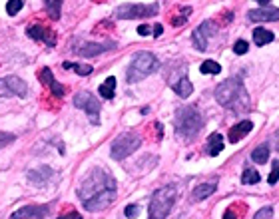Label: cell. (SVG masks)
I'll return each instance as SVG.
<instances>
[{"instance_id": "cell-15", "label": "cell", "mask_w": 279, "mask_h": 219, "mask_svg": "<svg viewBox=\"0 0 279 219\" xmlns=\"http://www.w3.org/2000/svg\"><path fill=\"white\" fill-rule=\"evenodd\" d=\"M40 82L46 86L54 96H58V98H62L66 92H68V90H66V86H62V84H58V82H56V78H54V74H52L50 68H42V72H40Z\"/></svg>"}, {"instance_id": "cell-6", "label": "cell", "mask_w": 279, "mask_h": 219, "mask_svg": "<svg viewBox=\"0 0 279 219\" xmlns=\"http://www.w3.org/2000/svg\"><path fill=\"white\" fill-rule=\"evenodd\" d=\"M140 146H142V140H140L138 134L128 132V134H122V136H118L116 140H114L110 153H112V158H114L116 162H122V160H126L128 155H132Z\"/></svg>"}, {"instance_id": "cell-11", "label": "cell", "mask_w": 279, "mask_h": 219, "mask_svg": "<svg viewBox=\"0 0 279 219\" xmlns=\"http://www.w3.org/2000/svg\"><path fill=\"white\" fill-rule=\"evenodd\" d=\"M26 34H28L32 40L44 42L48 48H54V46H56V34L52 32V28H46L44 24H30L26 28Z\"/></svg>"}, {"instance_id": "cell-25", "label": "cell", "mask_w": 279, "mask_h": 219, "mask_svg": "<svg viewBox=\"0 0 279 219\" xmlns=\"http://www.w3.org/2000/svg\"><path fill=\"white\" fill-rule=\"evenodd\" d=\"M62 68H64V70H74V72L80 74V76H88V74H92V66H90V64H74V62H64V64H62Z\"/></svg>"}, {"instance_id": "cell-28", "label": "cell", "mask_w": 279, "mask_h": 219, "mask_svg": "<svg viewBox=\"0 0 279 219\" xmlns=\"http://www.w3.org/2000/svg\"><path fill=\"white\" fill-rule=\"evenodd\" d=\"M200 72L202 74H219L221 72V66L213 60H206L202 66H200Z\"/></svg>"}, {"instance_id": "cell-13", "label": "cell", "mask_w": 279, "mask_h": 219, "mask_svg": "<svg viewBox=\"0 0 279 219\" xmlns=\"http://www.w3.org/2000/svg\"><path fill=\"white\" fill-rule=\"evenodd\" d=\"M116 199V190H110V192H104L102 195H98V197H94L90 201H84L82 205H84V209L86 211H102V209H106L108 205H112V201Z\"/></svg>"}, {"instance_id": "cell-2", "label": "cell", "mask_w": 279, "mask_h": 219, "mask_svg": "<svg viewBox=\"0 0 279 219\" xmlns=\"http://www.w3.org/2000/svg\"><path fill=\"white\" fill-rule=\"evenodd\" d=\"M116 179L112 175H108L106 170H92V173L80 183L78 187V197L84 201H90L94 197L102 195L104 192H110V190H116Z\"/></svg>"}, {"instance_id": "cell-16", "label": "cell", "mask_w": 279, "mask_h": 219, "mask_svg": "<svg viewBox=\"0 0 279 219\" xmlns=\"http://www.w3.org/2000/svg\"><path fill=\"white\" fill-rule=\"evenodd\" d=\"M247 18L252 22H277L279 10L277 8H256V10H249Z\"/></svg>"}, {"instance_id": "cell-20", "label": "cell", "mask_w": 279, "mask_h": 219, "mask_svg": "<svg viewBox=\"0 0 279 219\" xmlns=\"http://www.w3.org/2000/svg\"><path fill=\"white\" fill-rule=\"evenodd\" d=\"M275 40V34L271 30H265V28H256L254 30V42L257 46H265V44H271Z\"/></svg>"}, {"instance_id": "cell-33", "label": "cell", "mask_w": 279, "mask_h": 219, "mask_svg": "<svg viewBox=\"0 0 279 219\" xmlns=\"http://www.w3.org/2000/svg\"><path fill=\"white\" fill-rule=\"evenodd\" d=\"M273 217V209L271 207H263L256 213V219H271Z\"/></svg>"}, {"instance_id": "cell-5", "label": "cell", "mask_w": 279, "mask_h": 219, "mask_svg": "<svg viewBox=\"0 0 279 219\" xmlns=\"http://www.w3.org/2000/svg\"><path fill=\"white\" fill-rule=\"evenodd\" d=\"M158 68H160V60H158L152 52H146V50L136 52V54L132 56V64H130V68H128V82H130V84L140 82V80H144L146 76L154 74Z\"/></svg>"}, {"instance_id": "cell-8", "label": "cell", "mask_w": 279, "mask_h": 219, "mask_svg": "<svg viewBox=\"0 0 279 219\" xmlns=\"http://www.w3.org/2000/svg\"><path fill=\"white\" fill-rule=\"evenodd\" d=\"M74 106L80 108V110H84L94 126L100 122V102H98V98L92 96L90 92H78V94L74 96Z\"/></svg>"}, {"instance_id": "cell-31", "label": "cell", "mask_w": 279, "mask_h": 219, "mask_svg": "<svg viewBox=\"0 0 279 219\" xmlns=\"http://www.w3.org/2000/svg\"><path fill=\"white\" fill-rule=\"evenodd\" d=\"M247 50H249V44H247L245 40H237V42H235V46H233V52H235L237 56H241V54H245Z\"/></svg>"}, {"instance_id": "cell-9", "label": "cell", "mask_w": 279, "mask_h": 219, "mask_svg": "<svg viewBox=\"0 0 279 219\" xmlns=\"http://www.w3.org/2000/svg\"><path fill=\"white\" fill-rule=\"evenodd\" d=\"M28 94V86L22 78L18 76H6L0 80V98L20 96L24 98Z\"/></svg>"}, {"instance_id": "cell-12", "label": "cell", "mask_w": 279, "mask_h": 219, "mask_svg": "<svg viewBox=\"0 0 279 219\" xmlns=\"http://www.w3.org/2000/svg\"><path fill=\"white\" fill-rule=\"evenodd\" d=\"M116 48V42H104V44H98V42H84V44H78L74 46V52L78 56H84V58H94L102 52H110V50Z\"/></svg>"}, {"instance_id": "cell-34", "label": "cell", "mask_w": 279, "mask_h": 219, "mask_svg": "<svg viewBox=\"0 0 279 219\" xmlns=\"http://www.w3.org/2000/svg\"><path fill=\"white\" fill-rule=\"evenodd\" d=\"M182 12H184L182 16H178V18H174V20H172V22H174V24H176V26H182V24H184V22H186V20H187V16L191 14V8H184Z\"/></svg>"}, {"instance_id": "cell-17", "label": "cell", "mask_w": 279, "mask_h": 219, "mask_svg": "<svg viewBox=\"0 0 279 219\" xmlns=\"http://www.w3.org/2000/svg\"><path fill=\"white\" fill-rule=\"evenodd\" d=\"M252 130H254V123L249 122V120H243V122L235 123V126L230 128V132H228V140H230L232 144H237V142L243 140Z\"/></svg>"}, {"instance_id": "cell-14", "label": "cell", "mask_w": 279, "mask_h": 219, "mask_svg": "<svg viewBox=\"0 0 279 219\" xmlns=\"http://www.w3.org/2000/svg\"><path fill=\"white\" fill-rule=\"evenodd\" d=\"M48 213L46 205H26L22 209L14 211L10 219H44Z\"/></svg>"}, {"instance_id": "cell-19", "label": "cell", "mask_w": 279, "mask_h": 219, "mask_svg": "<svg viewBox=\"0 0 279 219\" xmlns=\"http://www.w3.org/2000/svg\"><path fill=\"white\" fill-rule=\"evenodd\" d=\"M224 147H226V142H224V136L221 134H211L208 138V146H206V151H208V155H217V153H221L224 151Z\"/></svg>"}, {"instance_id": "cell-7", "label": "cell", "mask_w": 279, "mask_h": 219, "mask_svg": "<svg viewBox=\"0 0 279 219\" xmlns=\"http://www.w3.org/2000/svg\"><path fill=\"white\" fill-rule=\"evenodd\" d=\"M158 10H160V6L156 2H152V4H122L116 8V18H122V20L148 18V16H156Z\"/></svg>"}, {"instance_id": "cell-18", "label": "cell", "mask_w": 279, "mask_h": 219, "mask_svg": "<svg viewBox=\"0 0 279 219\" xmlns=\"http://www.w3.org/2000/svg\"><path fill=\"white\" fill-rule=\"evenodd\" d=\"M50 177H52V168H48V166H40L36 170L28 171V181L34 183V185H40V187L46 185Z\"/></svg>"}, {"instance_id": "cell-27", "label": "cell", "mask_w": 279, "mask_h": 219, "mask_svg": "<svg viewBox=\"0 0 279 219\" xmlns=\"http://www.w3.org/2000/svg\"><path fill=\"white\" fill-rule=\"evenodd\" d=\"M44 6H46L48 16H50L52 20H58V18H60V8H62V2H60V0H46Z\"/></svg>"}, {"instance_id": "cell-29", "label": "cell", "mask_w": 279, "mask_h": 219, "mask_svg": "<svg viewBox=\"0 0 279 219\" xmlns=\"http://www.w3.org/2000/svg\"><path fill=\"white\" fill-rule=\"evenodd\" d=\"M24 2L22 0H8L6 2V12H8V16H16L20 10H22Z\"/></svg>"}, {"instance_id": "cell-30", "label": "cell", "mask_w": 279, "mask_h": 219, "mask_svg": "<svg viewBox=\"0 0 279 219\" xmlns=\"http://www.w3.org/2000/svg\"><path fill=\"white\" fill-rule=\"evenodd\" d=\"M16 138H14V134H8V132H0V149L6 146H10L12 142H14Z\"/></svg>"}, {"instance_id": "cell-3", "label": "cell", "mask_w": 279, "mask_h": 219, "mask_svg": "<svg viewBox=\"0 0 279 219\" xmlns=\"http://www.w3.org/2000/svg\"><path fill=\"white\" fill-rule=\"evenodd\" d=\"M202 128H204V118L196 110V106H186L176 112V134L182 140L187 142V140L196 138Z\"/></svg>"}, {"instance_id": "cell-23", "label": "cell", "mask_w": 279, "mask_h": 219, "mask_svg": "<svg viewBox=\"0 0 279 219\" xmlns=\"http://www.w3.org/2000/svg\"><path fill=\"white\" fill-rule=\"evenodd\" d=\"M174 90H176V94L180 98H189L191 96V92H193V86H191V82L187 80L186 76H182L180 82L174 86Z\"/></svg>"}, {"instance_id": "cell-10", "label": "cell", "mask_w": 279, "mask_h": 219, "mask_svg": "<svg viewBox=\"0 0 279 219\" xmlns=\"http://www.w3.org/2000/svg\"><path fill=\"white\" fill-rule=\"evenodd\" d=\"M215 32H217V26H215V22H211V20L202 22L200 28H196V30H193V46L200 50V52L208 50L209 38H211Z\"/></svg>"}, {"instance_id": "cell-35", "label": "cell", "mask_w": 279, "mask_h": 219, "mask_svg": "<svg viewBox=\"0 0 279 219\" xmlns=\"http://www.w3.org/2000/svg\"><path fill=\"white\" fill-rule=\"evenodd\" d=\"M124 213H126V217H136V215H138L140 213V207L138 205H128V207H126V209H124Z\"/></svg>"}, {"instance_id": "cell-38", "label": "cell", "mask_w": 279, "mask_h": 219, "mask_svg": "<svg viewBox=\"0 0 279 219\" xmlns=\"http://www.w3.org/2000/svg\"><path fill=\"white\" fill-rule=\"evenodd\" d=\"M154 30H152V34L154 36H162V32H163V26L162 24H156V26H152Z\"/></svg>"}, {"instance_id": "cell-4", "label": "cell", "mask_w": 279, "mask_h": 219, "mask_svg": "<svg viewBox=\"0 0 279 219\" xmlns=\"http://www.w3.org/2000/svg\"><path fill=\"white\" fill-rule=\"evenodd\" d=\"M178 197V190L168 185L156 190L152 199H150V207H148V219H165L170 215L174 203Z\"/></svg>"}, {"instance_id": "cell-26", "label": "cell", "mask_w": 279, "mask_h": 219, "mask_svg": "<svg viewBox=\"0 0 279 219\" xmlns=\"http://www.w3.org/2000/svg\"><path fill=\"white\" fill-rule=\"evenodd\" d=\"M259 181H261L259 171L252 170V168L243 170V173H241V183H243V185H254V183H259Z\"/></svg>"}, {"instance_id": "cell-37", "label": "cell", "mask_w": 279, "mask_h": 219, "mask_svg": "<svg viewBox=\"0 0 279 219\" xmlns=\"http://www.w3.org/2000/svg\"><path fill=\"white\" fill-rule=\"evenodd\" d=\"M58 219H82V215H80L78 211H70V213H66V215H60Z\"/></svg>"}, {"instance_id": "cell-36", "label": "cell", "mask_w": 279, "mask_h": 219, "mask_svg": "<svg viewBox=\"0 0 279 219\" xmlns=\"http://www.w3.org/2000/svg\"><path fill=\"white\" fill-rule=\"evenodd\" d=\"M138 34L140 36H150V34H152V26H146V24L138 26Z\"/></svg>"}, {"instance_id": "cell-21", "label": "cell", "mask_w": 279, "mask_h": 219, "mask_svg": "<svg viewBox=\"0 0 279 219\" xmlns=\"http://www.w3.org/2000/svg\"><path fill=\"white\" fill-rule=\"evenodd\" d=\"M215 187H217V181H211V183H202V185H198L196 190H193V199L196 201H204L206 197L215 192Z\"/></svg>"}, {"instance_id": "cell-32", "label": "cell", "mask_w": 279, "mask_h": 219, "mask_svg": "<svg viewBox=\"0 0 279 219\" xmlns=\"http://www.w3.org/2000/svg\"><path fill=\"white\" fill-rule=\"evenodd\" d=\"M279 164H277V160L273 162V170H271V173H269V177H267V181H269V185H275L277 183V179H279Z\"/></svg>"}, {"instance_id": "cell-22", "label": "cell", "mask_w": 279, "mask_h": 219, "mask_svg": "<svg viewBox=\"0 0 279 219\" xmlns=\"http://www.w3.org/2000/svg\"><path fill=\"white\" fill-rule=\"evenodd\" d=\"M100 96L104 98V100H112V98L116 96V78L114 76H110L104 84H100Z\"/></svg>"}, {"instance_id": "cell-1", "label": "cell", "mask_w": 279, "mask_h": 219, "mask_svg": "<svg viewBox=\"0 0 279 219\" xmlns=\"http://www.w3.org/2000/svg\"><path fill=\"white\" fill-rule=\"evenodd\" d=\"M213 96H215V100H217L221 106L233 110L235 114H239L241 110H247V108H249V98L245 94L243 80H241L239 76H233V78L224 80V82L215 88Z\"/></svg>"}, {"instance_id": "cell-39", "label": "cell", "mask_w": 279, "mask_h": 219, "mask_svg": "<svg viewBox=\"0 0 279 219\" xmlns=\"http://www.w3.org/2000/svg\"><path fill=\"white\" fill-rule=\"evenodd\" d=\"M224 219H237V213H235V209H228V211L224 213Z\"/></svg>"}, {"instance_id": "cell-24", "label": "cell", "mask_w": 279, "mask_h": 219, "mask_svg": "<svg viewBox=\"0 0 279 219\" xmlns=\"http://www.w3.org/2000/svg\"><path fill=\"white\" fill-rule=\"evenodd\" d=\"M252 160L259 164V166H263L267 160H269V146L267 144H263V146L256 147L254 151H252Z\"/></svg>"}]
</instances>
